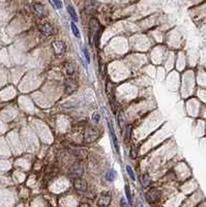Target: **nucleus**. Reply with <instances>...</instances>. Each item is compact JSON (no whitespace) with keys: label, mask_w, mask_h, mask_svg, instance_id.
I'll list each match as a JSON object with an SVG mask.
<instances>
[{"label":"nucleus","mask_w":206,"mask_h":207,"mask_svg":"<svg viewBox=\"0 0 206 207\" xmlns=\"http://www.w3.org/2000/svg\"><path fill=\"white\" fill-rule=\"evenodd\" d=\"M131 131H132V127H126V139L131 138Z\"/></svg>","instance_id":"25"},{"label":"nucleus","mask_w":206,"mask_h":207,"mask_svg":"<svg viewBox=\"0 0 206 207\" xmlns=\"http://www.w3.org/2000/svg\"><path fill=\"white\" fill-rule=\"evenodd\" d=\"M70 28H72V33H74L75 36L79 38V37H80L79 29H78V27L76 26V24H75V23H72V24H70Z\"/></svg>","instance_id":"18"},{"label":"nucleus","mask_w":206,"mask_h":207,"mask_svg":"<svg viewBox=\"0 0 206 207\" xmlns=\"http://www.w3.org/2000/svg\"><path fill=\"white\" fill-rule=\"evenodd\" d=\"M105 178H106V180H108V181H113L116 178V172H115L114 170H110L109 172L106 173Z\"/></svg>","instance_id":"15"},{"label":"nucleus","mask_w":206,"mask_h":207,"mask_svg":"<svg viewBox=\"0 0 206 207\" xmlns=\"http://www.w3.org/2000/svg\"><path fill=\"white\" fill-rule=\"evenodd\" d=\"M79 207H90L89 204H86V203H84V204H81Z\"/></svg>","instance_id":"27"},{"label":"nucleus","mask_w":206,"mask_h":207,"mask_svg":"<svg viewBox=\"0 0 206 207\" xmlns=\"http://www.w3.org/2000/svg\"><path fill=\"white\" fill-rule=\"evenodd\" d=\"M78 88V85L77 83L75 82L74 80H67L65 83V91L67 93H70V92H74L76 91Z\"/></svg>","instance_id":"10"},{"label":"nucleus","mask_w":206,"mask_h":207,"mask_svg":"<svg viewBox=\"0 0 206 207\" xmlns=\"http://www.w3.org/2000/svg\"><path fill=\"white\" fill-rule=\"evenodd\" d=\"M111 203V197L109 195H106V196H102L101 198L97 201V205L99 206H108V205Z\"/></svg>","instance_id":"11"},{"label":"nucleus","mask_w":206,"mask_h":207,"mask_svg":"<svg viewBox=\"0 0 206 207\" xmlns=\"http://www.w3.org/2000/svg\"><path fill=\"white\" fill-rule=\"evenodd\" d=\"M50 3L54 7H56V9H61V6H62V3L60 2V1H51Z\"/></svg>","instance_id":"22"},{"label":"nucleus","mask_w":206,"mask_h":207,"mask_svg":"<svg viewBox=\"0 0 206 207\" xmlns=\"http://www.w3.org/2000/svg\"><path fill=\"white\" fill-rule=\"evenodd\" d=\"M117 120H118L119 127H120L121 129H124V125H125V117H124V114H123L122 111H119L118 116H117Z\"/></svg>","instance_id":"13"},{"label":"nucleus","mask_w":206,"mask_h":207,"mask_svg":"<svg viewBox=\"0 0 206 207\" xmlns=\"http://www.w3.org/2000/svg\"><path fill=\"white\" fill-rule=\"evenodd\" d=\"M64 70H65V73L68 75V76H72L74 74V66L70 62H65L64 63Z\"/></svg>","instance_id":"16"},{"label":"nucleus","mask_w":206,"mask_h":207,"mask_svg":"<svg viewBox=\"0 0 206 207\" xmlns=\"http://www.w3.org/2000/svg\"><path fill=\"white\" fill-rule=\"evenodd\" d=\"M129 156H131V159H135L137 157V150L136 148H135L134 146L132 147V149H131V152H129Z\"/></svg>","instance_id":"21"},{"label":"nucleus","mask_w":206,"mask_h":207,"mask_svg":"<svg viewBox=\"0 0 206 207\" xmlns=\"http://www.w3.org/2000/svg\"><path fill=\"white\" fill-rule=\"evenodd\" d=\"M52 48H53V50H54L55 55H62L65 52L66 45H65V43L62 41H53Z\"/></svg>","instance_id":"5"},{"label":"nucleus","mask_w":206,"mask_h":207,"mask_svg":"<svg viewBox=\"0 0 206 207\" xmlns=\"http://www.w3.org/2000/svg\"><path fill=\"white\" fill-rule=\"evenodd\" d=\"M74 188L78 192H86L87 191V183H86V181L82 180V179H75Z\"/></svg>","instance_id":"7"},{"label":"nucleus","mask_w":206,"mask_h":207,"mask_svg":"<svg viewBox=\"0 0 206 207\" xmlns=\"http://www.w3.org/2000/svg\"><path fill=\"white\" fill-rule=\"evenodd\" d=\"M66 9H67V13L70 14V16L72 17V19L74 20L75 22H77V21H78V17H77V14H76V11H75L74 7L70 6V5H67Z\"/></svg>","instance_id":"14"},{"label":"nucleus","mask_w":206,"mask_h":207,"mask_svg":"<svg viewBox=\"0 0 206 207\" xmlns=\"http://www.w3.org/2000/svg\"><path fill=\"white\" fill-rule=\"evenodd\" d=\"M83 52H84V55H85L86 61H87L88 63H89V62H90V58H89V54H88L87 50H86V49H83Z\"/></svg>","instance_id":"24"},{"label":"nucleus","mask_w":206,"mask_h":207,"mask_svg":"<svg viewBox=\"0 0 206 207\" xmlns=\"http://www.w3.org/2000/svg\"><path fill=\"white\" fill-rule=\"evenodd\" d=\"M32 9L35 14H36L38 17H44L46 15V9H45V6L40 3H35L32 6Z\"/></svg>","instance_id":"9"},{"label":"nucleus","mask_w":206,"mask_h":207,"mask_svg":"<svg viewBox=\"0 0 206 207\" xmlns=\"http://www.w3.org/2000/svg\"><path fill=\"white\" fill-rule=\"evenodd\" d=\"M145 197H146V201L148 203H154L160 199L161 192L158 190H156V189H151V190H149L146 193Z\"/></svg>","instance_id":"4"},{"label":"nucleus","mask_w":206,"mask_h":207,"mask_svg":"<svg viewBox=\"0 0 206 207\" xmlns=\"http://www.w3.org/2000/svg\"><path fill=\"white\" fill-rule=\"evenodd\" d=\"M99 119H101V115H99V113H97V112L93 113V115H92V121L94 122V123H97V122L99 121Z\"/></svg>","instance_id":"20"},{"label":"nucleus","mask_w":206,"mask_h":207,"mask_svg":"<svg viewBox=\"0 0 206 207\" xmlns=\"http://www.w3.org/2000/svg\"><path fill=\"white\" fill-rule=\"evenodd\" d=\"M99 133L97 129L94 127H87L85 131V135H84V139L87 143H92V142H94L95 140L99 138Z\"/></svg>","instance_id":"3"},{"label":"nucleus","mask_w":206,"mask_h":207,"mask_svg":"<svg viewBox=\"0 0 206 207\" xmlns=\"http://www.w3.org/2000/svg\"><path fill=\"white\" fill-rule=\"evenodd\" d=\"M40 30L43 34L47 35V36H50V35H52L53 32H54V29H53L52 25H51L50 23H44V24H42L40 26Z\"/></svg>","instance_id":"8"},{"label":"nucleus","mask_w":206,"mask_h":207,"mask_svg":"<svg viewBox=\"0 0 206 207\" xmlns=\"http://www.w3.org/2000/svg\"><path fill=\"white\" fill-rule=\"evenodd\" d=\"M136 207H143V204H142V202H141L140 200H137V202H136Z\"/></svg>","instance_id":"26"},{"label":"nucleus","mask_w":206,"mask_h":207,"mask_svg":"<svg viewBox=\"0 0 206 207\" xmlns=\"http://www.w3.org/2000/svg\"><path fill=\"white\" fill-rule=\"evenodd\" d=\"M126 172L129 174V176L131 177L132 180H136V177H135V174H134V171H133L132 167L131 166H126Z\"/></svg>","instance_id":"19"},{"label":"nucleus","mask_w":206,"mask_h":207,"mask_svg":"<svg viewBox=\"0 0 206 207\" xmlns=\"http://www.w3.org/2000/svg\"><path fill=\"white\" fill-rule=\"evenodd\" d=\"M120 205H121V207H129V204L126 203V201L124 200V198L120 199Z\"/></svg>","instance_id":"23"},{"label":"nucleus","mask_w":206,"mask_h":207,"mask_svg":"<svg viewBox=\"0 0 206 207\" xmlns=\"http://www.w3.org/2000/svg\"><path fill=\"white\" fill-rule=\"evenodd\" d=\"M99 28V23L97 19L94 18H91L89 21V43L90 44H93V41H94V37L97 35V31Z\"/></svg>","instance_id":"1"},{"label":"nucleus","mask_w":206,"mask_h":207,"mask_svg":"<svg viewBox=\"0 0 206 207\" xmlns=\"http://www.w3.org/2000/svg\"><path fill=\"white\" fill-rule=\"evenodd\" d=\"M108 127H109V131H110V135H111V138L113 140V145H114L115 149H116L117 153H119V144H118V140H117V137H116V134H115V131L112 127V124L110 121H108Z\"/></svg>","instance_id":"6"},{"label":"nucleus","mask_w":206,"mask_h":207,"mask_svg":"<svg viewBox=\"0 0 206 207\" xmlns=\"http://www.w3.org/2000/svg\"><path fill=\"white\" fill-rule=\"evenodd\" d=\"M150 183H151V179H150V176L148 174H144L141 176V184H142L143 188H148Z\"/></svg>","instance_id":"12"},{"label":"nucleus","mask_w":206,"mask_h":207,"mask_svg":"<svg viewBox=\"0 0 206 207\" xmlns=\"http://www.w3.org/2000/svg\"><path fill=\"white\" fill-rule=\"evenodd\" d=\"M124 191H125V195H126V199L129 201V205H133V200H132V194H131V190H129V185H125L124 188Z\"/></svg>","instance_id":"17"},{"label":"nucleus","mask_w":206,"mask_h":207,"mask_svg":"<svg viewBox=\"0 0 206 207\" xmlns=\"http://www.w3.org/2000/svg\"><path fill=\"white\" fill-rule=\"evenodd\" d=\"M84 172L83 166L80 161H76L70 168V175L74 179H80Z\"/></svg>","instance_id":"2"}]
</instances>
